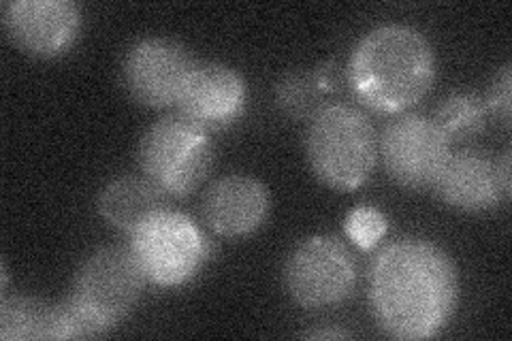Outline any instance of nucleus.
Returning a JSON list of instances; mask_svg holds the SVG:
<instances>
[{"label":"nucleus","instance_id":"obj_19","mask_svg":"<svg viewBox=\"0 0 512 341\" xmlns=\"http://www.w3.org/2000/svg\"><path fill=\"white\" fill-rule=\"evenodd\" d=\"M344 229L361 250H372L387 233V218L374 207H357L348 214Z\"/></svg>","mask_w":512,"mask_h":341},{"label":"nucleus","instance_id":"obj_9","mask_svg":"<svg viewBox=\"0 0 512 341\" xmlns=\"http://www.w3.org/2000/svg\"><path fill=\"white\" fill-rule=\"evenodd\" d=\"M195 67L184 45L163 37L141 39L124 58V86L141 105L169 107L178 103Z\"/></svg>","mask_w":512,"mask_h":341},{"label":"nucleus","instance_id":"obj_5","mask_svg":"<svg viewBox=\"0 0 512 341\" xmlns=\"http://www.w3.org/2000/svg\"><path fill=\"white\" fill-rule=\"evenodd\" d=\"M131 252L148 282L175 288L190 282L210 256V239L180 211L160 209L131 233Z\"/></svg>","mask_w":512,"mask_h":341},{"label":"nucleus","instance_id":"obj_10","mask_svg":"<svg viewBox=\"0 0 512 341\" xmlns=\"http://www.w3.org/2000/svg\"><path fill=\"white\" fill-rule=\"evenodd\" d=\"M3 15L11 41L39 58L67 52L82 26L79 7L71 0H13Z\"/></svg>","mask_w":512,"mask_h":341},{"label":"nucleus","instance_id":"obj_14","mask_svg":"<svg viewBox=\"0 0 512 341\" xmlns=\"http://www.w3.org/2000/svg\"><path fill=\"white\" fill-rule=\"evenodd\" d=\"M167 194L160 192L148 177L126 175L109 182L99 194V214L116 229L133 233L137 226L165 209Z\"/></svg>","mask_w":512,"mask_h":341},{"label":"nucleus","instance_id":"obj_22","mask_svg":"<svg viewBox=\"0 0 512 341\" xmlns=\"http://www.w3.org/2000/svg\"><path fill=\"white\" fill-rule=\"evenodd\" d=\"M306 337H318V339H342V337H350L344 331H312L306 333Z\"/></svg>","mask_w":512,"mask_h":341},{"label":"nucleus","instance_id":"obj_4","mask_svg":"<svg viewBox=\"0 0 512 341\" xmlns=\"http://www.w3.org/2000/svg\"><path fill=\"white\" fill-rule=\"evenodd\" d=\"M143 177L167 197H186L210 175L214 150L205 131L182 116L154 122L139 143Z\"/></svg>","mask_w":512,"mask_h":341},{"label":"nucleus","instance_id":"obj_13","mask_svg":"<svg viewBox=\"0 0 512 341\" xmlns=\"http://www.w3.org/2000/svg\"><path fill=\"white\" fill-rule=\"evenodd\" d=\"M431 188L440 201L461 211H485L506 201L495 162L472 150L448 156Z\"/></svg>","mask_w":512,"mask_h":341},{"label":"nucleus","instance_id":"obj_11","mask_svg":"<svg viewBox=\"0 0 512 341\" xmlns=\"http://www.w3.org/2000/svg\"><path fill=\"white\" fill-rule=\"evenodd\" d=\"M246 101L248 90L244 77L224 64L207 62L192 69L175 105L184 120L205 133H212L242 118Z\"/></svg>","mask_w":512,"mask_h":341},{"label":"nucleus","instance_id":"obj_20","mask_svg":"<svg viewBox=\"0 0 512 341\" xmlns=\"http://www.w3.org/2000/svg\"><path fill=\"white\" fill-rule=\"evenodd\" d=\"M485 107L500 120L504 126H510V109H512V75H510V64H504L500 73L495 75L491 90L485 99Z\"/></svg>","mask_w":512,"mask_h":341},{"label":"nucleus","instance_id":"obj_12","mask_svg":"<svg viewBox=\"0 0 512 341\" xmlns=\"http://www.w3.org/2000/svg\"><path fill=\"white\" fill-rule=\"evenodd\" d=\"M269 214V192L250 175H227L207 188L203 220L227 239L246 237L261 229Z\"/></svg>","mask_w":512,"mask_h":341},{"label":"nucleus","instance_id":"obj_18","mask_svg":"<svg viewBox=\"0 0 512 341\" xmlns=\"http://www.w3.org/2000/svg\"><path fill=\"white\" fill-rule=\"evenodd\" d=\"M107 333L109 329L105 324L96 320L75 299H69L62 305H54L50 339H90Z\"/></svg>","mask_w":512,"mask_h":341},{"label":"nucleus","instance_id":"obj_21","mask_svg":"<svg viewBox=\"0 0 512 341\" xmlns=\"http://www.w3.org/2000/svg\"><path fill=\"white\" fill-rule=\"evenodd\" d=\"M495 171H498V180H500L504 197L508 201L510 199V152H504V156L495 162Z\"/></svg>","mask_w":512,"mask_h":341},{"label":"nucleus","instance_id":"obj_2","mask_svg":"<svg viewBox=\"0 0 512 341\" xmlns=\"http://www.w3.org/2000/svg\"><path fill=\"white\" fill-rule=\"evenodd\" d=\"M436 56L416 28L378 26L359 41L348 62V84L357 99L380 113L419 103L434 86Z\"/></svg>","mask_w":512,"mask_h":341},{"label":"nucleus","instance_id":"obj_16","mask_svg":"<svg viewBox=\"0 0 512 341\" xmlns=\"http://www.w3.org/2000/svg\"><path fill=\"white\" fill-rule=\"evenodd\" d=\"M333 88L331 69H320L316 73H291L278 86V103L293 118H312L325 107L320 105V94Z\"/></svg>","mask_w":512,"mask_h":341},{"label":"nucleus","instance_id":"obj_17","mask_svg":"<svg viewBox=\"0 0 512 341\" xmlns=\"http://www.w3.org/2000/svg\"><path fill=\"white\" fill-rule=\"evenodd\" d=\"M485 101L468 92H457L438 107L434 122L448 141H466L483 133L487 122Z\"/></svg>","mask_w":512,"mask_h":341},{"label":"nucleus","instance_id":"obj_8","mask_svg":"<svg viewBox=\"0 0 512 341\" xmlns=\"http://www.w3.org/2000/svg\"><path fill=\"white\" fill-rule=\"evenodd\" d=\"M380 154L391 180L410 190H423L438 180L451 156V141L431 118L408 113L384 128Z\"/></svg>","mask_w":512,"mask_h":341},{"label":"nucleus","instance_id":"obj_7","mask_svg":"<svg viewBox=\"0 0 512 341\" xmlns=\"http://www.w3.org/2000/svg\"><path fill=\"white\" fill-rule=\"evenodd\" d=\"M146 282L131 248H103L79 267L71 299L111 331L131 314Z\"/></svg>","mask_w":512,"mask_h":341},{"label":"nucleus","instance_id":"obj_6","mask_svg":"<svg viewBox=\"0 0 512 341\" xmlns=\"http://www.w3.org/2000/svg\"><path fill=\"white\" fill-rule=\"evenodd\" d=\"M357 282L355 258L338 237L301 241L284 267L288 295L306 310H325L350 297Z\"/></svg>","mask_w":512,"mask_h":341},{"label":"nucleus","instance_id":"obj_15","mask_svg":"<svg viewBox=\"0 0 512 341\" xmlns=\"http://www.w3.org/2000/svg\"><path fill=\"white\" fill-rule=\"evenodd\" d=\"M52 310L54 305H43L28 297H5L0 303V339H50Z\"/></svg>","mask_w":512,"mask_h":341},{"label":"nucleus","instance_id":"obj_3","mask_svg":"<svg viewBox=\"0 0 512 341\" xmlns=\"http://www.w3.org/2000/svg\"><path fill=\"white\" fill-rule=\"evenodd\" d=\"M308 158L325 186L352 192L361 188L376 167V133L359 107L331 103L310 118Z\"/></svg>","mask_w":512,"mask_h":341},{"label":"nucleus","instance_id":"obj_1","mask_svg":"<svg viewBox=\"0 0 512 341\" xmlns=\"http://www.w3.org/2000/svg\"><path fill=\"white\" fill-rule=\"evenodd\" d=\"M457 288L453 261L425 239L389 243L370 269L374 318L395 339L436 337L455 312Z\"/></svg>","mask_w":512,"mask_h":341}]
</instances>
